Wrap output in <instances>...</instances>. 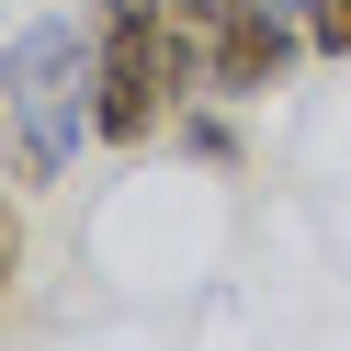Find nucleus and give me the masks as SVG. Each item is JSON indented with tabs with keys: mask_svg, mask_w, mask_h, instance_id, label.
I'll return each instance as SVG.
<instances>
[{
	"mask_svg": "<svg viewBox=\"0 0 351 351\" xmlns=\"http://www.w3.org/2000/svg\"><path fill=\"white\" fill-rule=\"evenodd\" d=\"M272 12H295V23H306V12H317V0H272Z\"/></svg>",
	"mask_w": 351,
	"mask_h": 351,
	"instance_id": "nucleus-7",
	"label": "nucleus"
},
{
	"mask_svg": "<svg viewBox=\"0 0 351 351\" xmlns=\"http://www.w3.org/2000/svg\"><path fill=\"white\" fill-rule=\"evenodd\" d=\"M295 46H306L295 12L238 0V12H215V23H204V91H215V102H261L283 69H295Z\"/></svg>",
	"mask_w": 351,
	"mask_h": 351,
	"instance_id": "nucleus-3",
	"label": "nucleus"
},
{
	"mask_svg": "<svg viewBox=\"0 0 351 351\" xmlns=\"http://www.w3.org/2000/svg\"><path fill=\"white\" fill-rule=\"evenodd\" d=\"M306 46H317V57H351V0H317V12H306Z\"/></svg>",
	"mask_w": 351,
	"mask_h": 351,
	"instance_id": "nucleus-4",
	"label": "nucleus"
},
{
	"mask_svg": "<svg viewBox=\"0 0 351 351\" xmlns=\"http://www.w3.org/2000/svg\"><path fill=\"white\" fill-rule=\"evenodd\" d=\"M193 80H204V34L170 23V0H91V136L102 147H147Z\"/></svg>",
	"mask_w": 351,
	"mask_h": 351,
	"instance_id": "nucleus-1",
	"label": "nucleus"
},
{
	"mask_svg": "<svg viewBox=\"0 0 351 351\" xmlns=\"http://www.w3.org/2000/svg\"><path fill=\"white\" fill-rule=\"evenodd\" d=\"M0 147H12V114H0Z\"/></svg>",
	"mask_w": 351,
	"mask_h": 351,
	"instance_id": "nucleus-8",
	"label": "nucleus"
},
{
	"mask_svg": "<svg viewBox=\"0 0 351 351\" xmlns=\"http://www.w3.org/2000/svg\"><path fill=\"white\" fill-rule=\"evenodd\" d=\"M12 272H23V215L0 204V295H12Z\"/></svg>",
	"mask_w": 351,
	"mask_h": 351,
	"instance_id": "nucleus-5",
	"label": "nucleus"
},
{
	"mask_svg": "<svg viewBox=\"0 0 351 351\" xmlns=\"http://www.w3.org/2000/svg\"><path fill=\"white\" fill-rule=\"evenodd\" d=\"M215 12H238V0H170V23H193V34H204Z\"/></svg>",
	"mask_w": 351,
	"mask_h": 351,
	"instance_id": "nucleus-6",
	"label": "nucleus"
},
{
	"mask_svg": "<svg viewBox=\"0 0 351 351\" xmlns=\"http://www.w3.org/2000/svg\"><path fill=\"white\" fill-rule=\"evenodd\" d=\"M0 114H12V159L23 182H57L91 136V12H46V23L0 34Z\"/></svg>",
	"mask_w": 351,
	"mask_h": 351,
	"instance_id": "nucleus-2",
	"label": "nucleus"
}]
</instances>
